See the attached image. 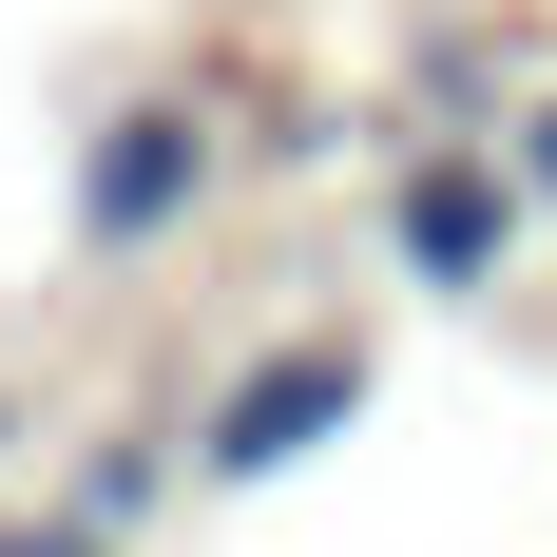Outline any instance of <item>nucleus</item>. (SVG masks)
I'll list each match as a JSON object with an SVG mask.
<instances>
[{
  "label": "nucleus",
  "instance_id": "obj_1",
  "mask_svg": "<svg viewBox=\"0 0 557 557\" xmlns=\"http://www.w3.org/2000/svg\"><path fill=\"white\" fill-rule=\"evenodd\" d=\"M519 231H539V193H519L500 135H423V154L385 173V270L443 288V308H481V288L519 270Z\"/></svg>",
  "mask_w": 557,
  "mask_h": 557
},
{
  "label": "nucleus",
  "instance_id": "obj_2",
  "mask_svg": "<svg viewBox=\"0 0 557 557\" xmlns=\"http://www.w3.org/2000/svg\"><path fill=\"white\" fill-rule=\"evenodd\" d=\"M346 404H366V327H288V346H250V366L212 385V423H193V481H288Z\"/></svg>",
  "mask_w": 557,
  "mask_h": 557
},
{
  "label": "nucleus",
  "instance_id": "obj_3",
  "mask_svg": "<svg viewBox=\"0 0 557 557\" xmlns=\"http://www.w3.org/2000/svg\"><path fill=\"white\" fill-rule=\"evenodd\" d=\"M212 173H231L212 115H193V97H135L97 154H77V231H97V250H173V231L212 212Z\"/></svg>",
  "mask_w": 557,
  "mask_h": 557
},
{
  "label": "nucleus",
  "instance_id": "obj_4",
  "mask_svg": "<svg viewBox=\"0 0 557 557\" xmlns=\"http://www.w3.org/2000/svg\"><path fill=\"white\" fill-rule=\"evenodd\" d=\"M0 557H135V539H97V519L58 500V519H0Z\"/></svg>",
  "mask_w": 557,
  "mask_h": 557
},
{
  "label": "nucleus",
  "instance_id": "obj_5",
  "mask_svg": "<svg viewBox=\"0 0 557 557\" xmlns=\"http://www.w3.org/2000/svg\"><path fill=\"white\" fill-rule=\"evenodd\" d=\"M500 154H519V193L557 212V97H519V115H500Z\"/></svg>",
  "mask_w": 557,
  "mask_h": 557
},
{
  "label": "nucleus",
  "instance_id": "obj_6",
  "mask_svg": "<svg viewBox=\"0 0 557 557\" xmlns=\"http://www.w3.org/2000/svg\"><path fill=\"white\" fill-rule=\"evenodd\" d=\"M0 443H20V404H0Z\"/></svg>",
  "mask_w": 557,
  "mask_h": 557
}]
</instances>
